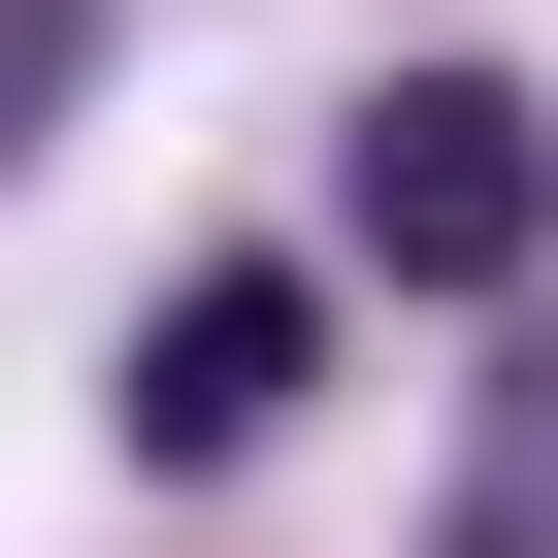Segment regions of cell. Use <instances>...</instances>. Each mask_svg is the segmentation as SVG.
Returning a JSON list of instances; mask_svg holds the SVG:
<instances>
[{
	"instance_id": "obj_1",
	"label": "cell",
	"mask_w": 558,
	"mask_h": 558,
	"mask_svg": "<svg viewBox=\"0 0 558 558\" xmlns=\"http://www.w3.org/2000/svg\"><path fill=\"white\" fill-rule=\"evenodd\" d=\"M329 230L395 263V296H525V263H558V99L395 66V99H362V165H329Z\"/></svg>"
},
{
	"instance_id": "obj_2",
	"label": "cell",
	"mask_w": 558,
	"mask_h": 558,
	"mask_svg": "<svg viewBox=\"0 0 558 558\" xmlns=\"http://www.w3.org/2000/svg\"><path fill=\"white\" fill-rule=\"evenodd\" d=\"M296 362H329L296 263H197V296L132 329V460H263V427H296Z\"/></svg>"
},
{
	"instance_id": "obj_3",
	"label": "cell",
	"mask_w": 558,
	"mask_h": 558,
	"mask_svg": "<svg viewBox=\"0 0 558 558\" xmlns=\"http://www.w3.org/2000/svg\"><path fill=\"white\" fill-rule=\"evenodd\" d=\"M427 558H558V329L493 362V427H460V525H427Z\"/></svg>"
},
{
	"instance_id": "obj_4",
	"label": "cell",
	"mask_w": 558,
	"mask_h": 558,
	"mask_svg": "<svg viewBox=\"0 0 558 558\" xmlns=\"http://www.w3.org/2000/svg\"><path fill=\"white\" fill-rule=\"evenodd\" d=\"M66 66H99V0H0V165L66 132Z\"/></svg>"
}]
</instances>
